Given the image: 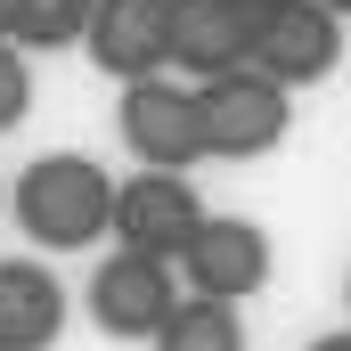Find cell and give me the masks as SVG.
<instances>
[{
    "label": "cell",
    "mask_w": 351,
    "mask_h": 351,
    "mask_svg": "<svg viewBox=\"0 0 351 351\" xmlns=\"http://www.w3.org/2000/svg\"><path fill=\"white\" fill-rule=\"evenodd\" d=\"M196 98H204V156H221V164H254L294 131V90L269 82L262 66L213 74V82H196Z\"/></svg>",
    "instance_id": "2"
},
{
    "label": "cell",
    "mask_w": 351,
    "mask_h": 351,
    "mask_svg": "<svg viewBox=\"0 0 351 351\" xmlns=\"http://www.w3.org/2000/svg\"><path fill=\"white\" fill-rule=\"evenodd\" d=\"M147 351H245V319H237V302H221V294H180Z\"/></svg>",
    "instance_id": "11"
},
{
    "label": "cell",
    "mask_w": 351,
    "mask_h": 351,
    "mask_svg": "<svg viewBox=\"0 0 351 351\" xmlns=\"http://www.w3.org/2000/svg\"><path fill=\"white\" fill-rule=\"evenodd\" d=\"M237 8H245V16H262V8H278V0H237Z\"/></svg>",
    "instance_id": "16"
},
{
    "label": "cell",
    "mask_w": 351,
    "mask_h": 351,
    "mask_svg": "<svg viewBox=\"0 0 351 351\" xmlns=\"http://www.w3.org/2000/svg\"><path fill=\"white\" fill-rule=\"evenodd\" d=\"M123 139L147 172H188L204 156V98L172 74H147V82H123Z\"/></svg>",
    "instance_id": "4"
},
{
    "label": "cell",
    "mask_w": 351,
    "mask_h": 351,
    "mask_svg": "<svg viewBox=\"0 0 351 351\" xmlns=\"http://www.w3.org/2000/svg\"><path fill=\"white\" fill-rule=\"evenodd\" d=\"M90 8L98 0H16V49H74L90 33Z\"/></svg>",
    "instance_id": "12"
},
{
    "label": "cell",
    "mask_w": 351,
    "mask_h": 351,
    "mask_svg": "<svg viewBox=\"0 0 351 351\" xmlns=\"http://www.w3.org/2000/svg\"><path fill=\"white\" fill-rule=\"evenodd\" d=\"M114 188L123 180L106 172L98 156H33L16 188H8V213L33 245L49 254H82L98 237H114Z\"/></svg>",
    "instance_id": "1"
},
{
    "label": "cell",
    "mask_w": 351,
    "mask_h": 351,
    "mask_svg": "<svg viewBox=\"0 0 351 351\" xmlns=\"http://www.w3.org/2000/svg\"><path fill=\"white\" fill-rule=\"evenodd\" d=\"M196 229H204V204H196V188L180 172H131L114 188V245L180 262Z\"/></svg>",
    "instance_id": "6"
},
{
    "label": "cell",
    "mask_w": 351,
    "mask_h": 351,
    "mask_svg": "<svg viewBox=\"0 0 351 351\" xmlns=\"http://www.w3.org/2000/svg\"><path fill=\"white\" fill-rule=\"evenodd\" d=\"M327 8H335V16H351V0H327Z\"/></svg>",
    "instance_id": "17"
},
{
    "label": "cell",
    "mask_w": 351,
    "mask_h": 351,
    "mask_svg": "<svg viewBox=\"0 0 351 351\" xmlns=\"http://www.w3.org/2000/svg\"><path fill=\"white\" fill-rule=\"evenodd\" d=\"M180 278H188V294H221V302L262 294L269 286V229L237 221V213H204V229L180 254Z\"/></svg>",
    "instance_id": "7"
},
{
    "label": "cell",
    "mask_w": 351,
    "mask_h": 351,
    "mask_svg": "<svg viewBox=\"0 0 351 351\" xmlns=\"http://www.w3.org/2000/svg\"><path fill=\"white\" fill-rule=\"evenodd\" d=\"M33 114V49L0 41V131H16Z\"/></svg>",
    "instance_id": "13"
},
{
    "label": "cell",
    "mask_w": 351,
    "mask_h": 351,
    "mask_svg": "<svg viewBox=\"0 0 351 351\" xmlns=\"http://www.w3.org/2000/svg\"><path fill=\"white\" fill-rule=\"evenodd\" d=\"M254 66L286 90H311L343 66V16L327 0H278L254 16Z\"/></svg>",
    "instance_id": "5"
},
{
    "label": "cell",
    "mask_w": 351,
    "mask_h": 351,
    "mask_svg": "<svg viewBox=\"0 0 351 351\" xmlns=\"http://www.w3.org/2000/svg\"><path fill=\"white\" fill-rule=\"evenodd\" d=\"M8 33H16V0H0V41H8Z\"/></svg>",
    "instance_id": "14"
},
{
    "label": "cell",
    "mask_w": 351,
    "mask_h": 351,
    "mask_svg": "<svg viewBox=\"0 0 351 351\" xmlns=\"http://www.w3.org/2000/svg\"><path fill=\"white\" fill-rule=\"evenodd\" d=\"M66 335V286L41 262H0V351H49Z\"/></svg>",
    "instance_id": "10"
},
{
    "label": "cell",
    "mask_w": 351,
    "mask_h": 351,
    "mask_svg": "<svg viewBox=\"0 0 351 351\" xmlns=\"http://www.w3.org/2000/svg\"><path fill=\"white\" fill-rule=\"evenodd\" d=\"M343 311H351V278H343Z\"/></svg>",
    "instance_id": "18"
},
{
    "label": "cell",
    "mask_w": 351,
    "mask_h": 351,
    "mask_svg": "<svg viewBox=\"0 0 351 351\" xmlns=\"http://www.w3.org/2000/svg\"><path fill=\"white\" fill-rule=\"evenodd\" d=\"M172 66L196 82L254 66V16L237 0H172Z\"/></svg>",
    "instance_id": "9"
},
{
    "label": "cell",
    "mask_w": 351,
    "mask_h": 351,
    "mask_svg": "<svg viewBox=\"0 0 351 351\" xmlns=\"http://www.w3.org/2000/svg\"><path fill=\"white\" fill-rule=\"evenodd\" d=\"M311 351H351V335H319V343H311Z\"/></svg>",
    "instance_id": "15"
},
{
    "label": "cell",
    "mask_w": 351,
    "mask_h": 351,
    "mask_svg": "<svg viewBox=\"0 0 351 351\" xmlns=\"http://www.w3.org/2000/svg\"><path fill=\"white\" fill-rule=\"evenodd\" d=\"M172 302H180V262H164V254L114 245L90 269V327L114 335V343H156V327L172 319Z\"/></svg>",
    "instance_id": "3"
},
{
    "label": "cell",
    "mask_w": 351,
    "mask_h": 351,
    "mask_svg": "<svg viewBox=\"0 0 351 351\" xmlns=\"http://www.w3.org/2000/svg\"><path fill=\"white\" fill-rule=\"evenodd\" d=\"M90 66L114 82H147L172 66V0H98L82 33Z\"/></svg>",
    "instance_id": "8"
}]
</instances>
